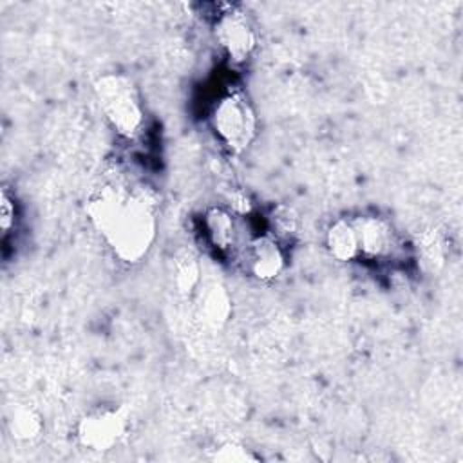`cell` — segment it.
Wrapping results in <instances>:
<instances>
[{"label":"cell","instance_id":"6da1fadb","mask_svg":"<svg viewBox=\"0 0 463 463\" xmlns=\"http://www.w3.org/2000/svg\"><path fill=\"white\" fill-rule=\"evenodd\" d=\"M92 228L116 259L125 264L141 262L157 235L154 204L139 192L119 184H103L85 203Z\"/></svg>","mask_w":463,"mask_h":463},{"label":"cell","instance_id":"7a4b0ae2","mask_svg":"<svg viewBox=\"0 0 463 463\" xmlns=\"http://www.w3.org/2000/svg\"><path fill=\"white\" fill-rule=\"evenodd\" d=\"M94 94L99 109L121 137H136L145 125L141 96L134 81L121 72H105L94 81Z\"/></svg>","mask_w":463,"mask_h":463},{"label":"cell","instance_id":"3957f363","mask_svg":"<svg viewBox=\"0 0 463 463\" xmlns=\"http://www.w3.org/2000/svg\"><path fill=\"white\" fill-rule=\"evenodd\" d=\"M210 125L217 139L233 154L248 150L257 137V112L242 90H230L215 101Z\"/></svg>","mask_w":463,"mask_h":463},{"label":"cell","instance_id":"277c9868","mask_svg":"<svg viewBox=\"0 0 463 463\" xmlns=\"http://www.w3.org/2000/svg\"><path fill=\"white\" fill-rule=\"evenodd\" d=\"M128 420L123 409L99 407L83 414L76 423V438L81 447L94 452L114 449L127 432Z\"/></svg>","mask_w":463,"mask_h":463},{"label":"cell","instance_id":"5b68a950","mask_svg":"<svg viewBox=\"0 0 463 463\" xmlns=\"http://www.w3.org/2000/svg\"><path fill=\"white\" fill-rule=\"evenodd\" d=\"M217 43L230 61L244 63L257 49V31L250 18L241 11L222 13L213 25Z\"/></svg>","mask_w":463,"mask_h":463},{"label":"cell","instance_id":"8992f818","mask_svg":"<svg viewBox=\"0 0 463 463\" xmlns=\"http://www.w3.org/2000/svg\"><path fill=\"white\" fill-rule=\"evenodd\" d=\"M246 269L262 282L275 280L286 268V253L273 235L253 237L244 251Z\"/></svg>","mask_w":463,"mask_h":463},{"label":"cell","instance_id":"52a82bcc","mask_svg":"<svg viewBox=\"0 0 463 463\" xmlns=\"http://www.w3.org/2000/svg\"><path fill=\"white\" fill-rule=\"evenodd\" d=\"M360 255L367 259H382L391 253L394 246V232L387 219L380 215H358L353 219Z\"/></svg>","mask_w":463,"mask_h":463},{"label":"cell","instance_id":"ba28073f","mask_svg":"<svg viewBox=\"0 0 463 463\" xmlns=\"http://www.w3.org/2000/svg\"><path fill=\"white\" fill-rule=\"evenodd\" d=\"M194 297L197 315L208 327L219 329L228 322L232 313V298L228 289L221 282L203 280Z\"/></svg>","mask_w":463,"mask_h":463},{"label":"cell","instance_id":"9c48e42d","mask_svg":"<svg viewBox=\"0 0 463 463\" xmlns=\"http://www.w3.org/2000/svg\"><path fill=\"white\" fill-rule=\"evenodd\" d=\"M203 232L210 246L219 253H230L239 241L235 213L222 206H212L203 215Z\"/></svg>","mask_w":463,"mask_h":463},{"label":"cell","instance_id":"30bf717a","mask_svg":"<svg viewBox=\"0 0 463 463\" xmlns=\"http://www.w3.org/2000/svg\"><path fill=\"white\" fill-rule=\"evenodd\" d=\"M324 242L329 255L338 262H351L360 257L358 235H356L353 219H345V217L335 219L326 230Z\"/></svg>","mask_w":463,"mask_h":463},{"label":"cell","instance_id":"8fae6325","mask_svg":"<svg viewBox=\"0 0 463 463\" xmlns=\"http://www.w3.org/2000/svg\"><path fill=\"white\" fill-rule=\"evenodd\" d=\"M7 430L9 434L22 443L34 441L43 432L42 414L27 403H16L11 407L7 416Z\"/></svg>","mask_w":463,"mask_h":463},{"label":"cell","instance_id":"7c38bea8","mask_svg":"<svg viewBox=\"0 0 463 463\" xmlns=\"http://www.w3.org/2000/svg\"><path fill=\"white\" fill-rule=\"evenodd\" d=\"M172 277H174V286L181 295L194 297V293L197 291V288L203 282V271H201L199 259L188 250L179 251L174 259Z\"/></svg>","mask_w":463,"mask_h":463},{"label":"cell","instance_id":"4fadbf2b","mask_svg":"<svg viewBox=\"0 0 463 463\" xmlns=\"http://www.w3.org/2000/svg\"><path fill=\"white\" fill-rule=\"evenodd\" d=\"M269 224L273 230V237L275 239H282V237H291L297 233L298 230V217L297 213L284 204H279L273 208L271 215H269Z\"/></svg>","mask_w":463,"mask_h":463},{"label":"cell","instance_id":"5bb4252c","mask_svg":"<svg viewBox=\"0 0 463 463\" xmlns=\"http://www.w3.org/2000/svg\"><path fill=\"white\" fill-rule=\"evenodd\" d=\"M212 459L221 463H253V461H259V456H255L244 445L228 441L215 449V452L212 454Z\"/></svg>","mask_w":463,"mask_h":463},{"label":"cell","instance_id":"9a60e30c","mask_svg":"<svg viewBox=\"0 0 463 463\" xmlns=\"http://www.w3.org/2000/svg\"><path fill=\"white\" fill-rule=\"evenodd\" d=\"M16 219V206H14V199L9 195L7 188H2L0 194V226L4 230V233H7Z\"/></svg>","mask_w":463,"mask_h":463},{"label":"cell","instance_id":"2e32d148","mask_svg":"<svg viewBox=\"0 0 463 463\" xmlns=\"http://www.w3.org/2000/svg\"><path fill=\"white\" fill-rule=\"evenodd\" d=\"M421 246H423L421 250H423V255H425L427 262H430V264L441 262V259H443V248H441L439 241H438L432 233H429V235L423 239Z\"/></svg>","mask_w":463,"mask_h":463},{"label":"cell","instance_id":"e0dca14e","mask_svg":"<svg viewBox=\"0 0 463 463\" xmlns=\"http://www.w3.org/2000/svg\"><path fill=\"white\" fill-rule=\"evenodd\" d=\"M228 210L233 212V213H239V215H246V213L251 212V201L244 192H241V190L233 192L230 195V208Z\"/></svg>","mask_w":463,"mask_h":463}]
</instances>
